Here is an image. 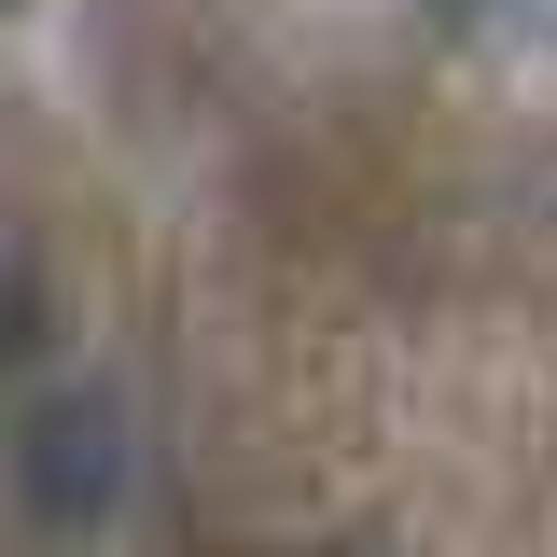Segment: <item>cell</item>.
<instances>
[{
	"label": "cell",
	"mask_w": 557,
	"mask_h": 557,
	"mask_svg": "<svg viewBox=\"0 0 557 557\" xmlns=\"http://www.w3.org/2000/svg\"><path fill=\"white\" fill-rule=\"evenodd\" d=\"M112 474H126V432H112L98 391L28 405V432H14V487H28L57 530H98V516H112Z\"/></svg>",
	"instance_id": "6da1fadb"
},
{
	"label": "cell",
	"mask_w": 557,
	"mask_h": 557,
	"mask_svg": "<svg viewBox=\"0 0 557 557\" xmlns=\"http://www.w3.org/2000/svg\"><path fill=\"white\" fill-rule=\"evenodd\" d=\"M474 42H502V57H557V0H446Z\"/></svg>",
	"instance_id": "7a4b0ae2"
},
{
	"label": "cell",
	"mask_w": 557,
	"mask_h": 557,
	"mask_svg": "<svg viewBox=\"0 0 557 557\" xmlns=\"http://www.w3.org/2000/svg\"><path fill=\"white\" fill-rule=\"evenodd\" d=\"M28 307H42V293H28V265H14V251H0V362L28 348Z\"/></svg>",
	"instance_id": "3957f363"
},
{
	"label": "cell",
	"mask_w": 557,
	"mask_h": 557,
	"mask_svg": "<svg viewBox=\"0 0 557 557\" xmlns=\"http://www.w3.org/2000/svg\"><path fill=\"white\" fill-rule=\"evenodd\" d=\"M0 14H14V0H0Z\"/></svg>",
	"instance_id": "277c9868"
},
{
	"label": "cell",
	"mask_w": 557,
	"mask_h": 557,
	"mask_svg": "<svg viewBox=\"0 0 557 557\" xmlns=\"http://www.w3.org/2000/svg\"><path fill=\"white\" fill-rule=\"evenodd\" d=\"M335 557H348V544H335Z\"/></svg>",
	"instance_id": "5b68a950"
}]
</instances>
